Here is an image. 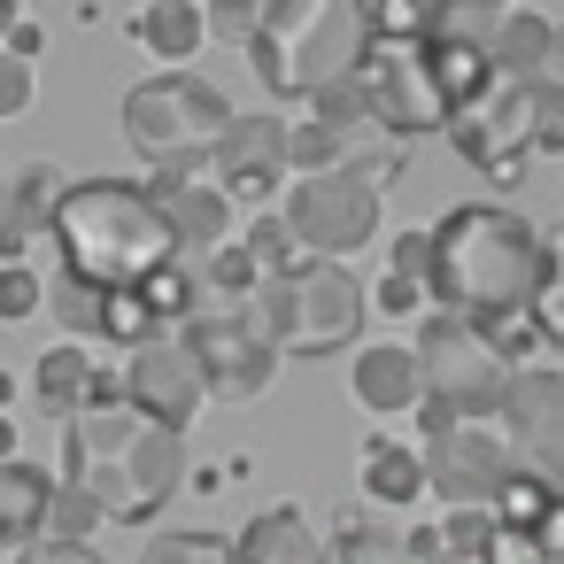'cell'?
Returning <instances> with one entry per match:
<instances>
[{
	"instance_id": "4dcf8cb0",
	"label": "cell",
	"mask_w": 564,
	"mask_h": 564,
	"mask_svg": "<svg viewBox=\"0 0 564 564\" xmlns=\"http://www.w3.org/2000/svg\"><path fill=\"white\" fill-rule=\"evenodd\" d=\"M441 533H448V549L471 556V564H487V556L502 549V518H495V510H441Z\"/></svg>"
},
{
	"instance_id": "3957f363",
	"label": "cell",
	"mask_w": 564,
	"mask_h": 564,
	"mask_svg": "<svg viewBox=\"0 0 564 564\" xmlns=\"http://www.w3.org/2000/svg\"><path fill=\"white\" fill-rule=\"evenodd\" d=\"M371 55H379L371 0H263V24L248 40V63L279 101H317L364 78Z\"/></svg>"
},
{
	"instance_id": "d590c367",
	"label": "cell",
	"mask_w": 564,
	"mask_h": 564,
	"mask_svg": "<svg viewBox=\"0 0 564 564\" xmlns=\"http://www.w3.org/2000/svg\"><path fill=\"white\" fill-rule=\"evenodd\" d=\"M32 94H40V78H32V63H24V55H9V47H0V124H9V117H24V109H32Z\"/></svg>"
},
{
	"instance_id": "484cf974",
	"label": "cell",
	"mask_w": 564,
	"mask_h": 564,
	"mask_svg": "<svg viewBox=\"0 0 564 564\" xmlns=\"http://www.w3.org/2000/svg\"><path fill=\"white\" fill-rule=\"evenodd\" d=\"M425 55H433V78H441V94H448V109L464 117L487 86H495V63L479 55V47H448V40H425Z\"/></svg>"
},
{
	"instance_id": "b9f144b4",
	"label": "cell",
	"mask_w": 564,
	"mask_h": 564,
	"mask_svg": "<svg viewBox=\"0 0 564 564\" xmlns=\"http://www.w3.org/2000/svg\"><path fill=\"white\" fill-rule=\"evenodd\" d=\"M17 564H101V556H94V541H32V549H17Z\"/></svg>"
},
{
	"instance_id": "7c38bea8",
	"label": "cell",
	"mask_w": 564,
	"mask_h": 564,
	"mask_svg": "<svg viewBox=\"0 0 564 564\" xmlns=\"http://www.w3.org/2000/svg\"><path fill=\"white\" fill-rule=\"evenodd\" d=\"M495 417H502L510 448L564 487V364H518Z\"/></svg>"
},
{
	"instance_id": "8d00e7d4",
	"label": "cell",
	"mask_w": 564,
	"mask_h": 564,
	"mask_svg": "<svg viewBox=\"0 0 564 564\" xmlns=\"http://www.w3.org/2000/svg\"><path fill=\"white\" fill-rule=\"evenodd\" d=\"M387 271H402V279H433V225H417V232H394V248H387Z\"/></svg>"
},
{
	"instance_id": "277c9868",
	"label": "cell",
	"mask_w": 564,
	"mask_h": 564,
	"mask_svg": "<svg viewBox=\"0 0 564 564\" xmlns=\"http://www.w3.org/2000/svg\"><path fill=\"white\" fill-rule=\"evenodd\" d=\"M232 117L240 109L194 70H155L124 94V140L155 171V186H194L202 171H217V140L232 132Z\"/></svg>"
},
{
	"instance_id": "83f0119b",
	"label": "cell",
	"mask_w": 564,
	"mask_h": 564,
	"mask_svg": "<svg viewBox=\"0 0 564 564\" xmlns=\"http://www.w3.org/2000/svg\"><path fill=\"white\" fill-rule=\"evenodd\" d=\"M325 541H333V564H402V541H387L364 510H340V525Z\"/></svg>"
},
{
	"instance_id": "836d02e7",
	"label": "cell",
	"mask_w": 564,
	"mask_h": 564,
	"mask_svg": "<svg viewBox=\"0 0 564 564\" xmlns=\"http://www.w3.org/2000/svg\"><path fill=\"white\" fill-rule=\"evenodd\" d=\"M148 564H232V541L225 533H163L148 549Z\"/></svg>"
},
{
	"instance_id": "9c48e42d",
	"label": "cell",
	"mask_w": 564,
	"mask_h": 564,
	"mask_svg": "<svg viewBox=\"0 0 564 564\" xmlns=\"http://www.w3.org/2000/svg\"><path fill=\"white\" fill-rule=\"evenodd\" d=\"M518 471H525V456L510 448L502 425L464 417V425H448L441 441H425V487L441 495V510H495Z\"/></svg>"
},
{
	"instance_id": "5bb4252c",
	"label": "cell",
	"mask_w": 564,
	"mask_h": 564,
	"mask_svg": "<svg viewBox=\"0 0 564 564\" xmlns=\"http://www.w3.org/2000/svg\"><path fill=\"white\" fill-rule=\"evenodd\" d=\"M232 202H248V209H263L271 194H286V117H271V109H248V117H232V132L217 140V171H209Z\"/></svg>"
},
{
	"instance_id": "e0dca14e",
	"label": "cell",
	"mask_w": 564,
	"mask_h": 564,
	"mask_svg": "<svg viewBox=\"0 0 564 564\" xmlns=\"http://www.w3.org/2000/svg\"><path fill=\"white\" fill-rule=\"evenodd\" d=\"M148 194L163 202V217H171V232H178V248H186V256H209V248H225V240H232L240 202H232L217 178H194V186H148Z\"/></svg>"
},
{
	"instance_id": "cb8c5ba5",
	"label": "cell",
	"mask_w": 564,
	"mask_h": 564,
	"mask_svg": "<svg viewBox=\"0 0 564 564\" xmlns=\"http://www.w3.org/2000/svg\"><path fill=\"white\" fill-rule=\"evenodd\" d=\"M518 9V0H425V40H448V47H495L502 17Z\"/></svg>"
},
{
	"instance_id": "f6af8a7d",
	"label": "cell",
	"mask_w": 564,
	"mask_h": 564,
	"mask_svg": "<svg viewBox=\"0 0 564 564\" xmlns=\"http://www.w3.org/2000/svg\"><path fill=\"white\" fill-rule=\"evenodd\" d=\"M17 456V425H9V410H0V464Z\"/></svg>"
},
{
	"instance_id": "7bdbcfd3",
	"label": "cell",
	"mask_w": 564,
	"mask_h": 564,
	"mask_svg": "<svg viewBox=\"0 0 564 564\" xmlns=\"http://www.w3.org/2000/svg\"><path fill=\"white\" fill-rule=\"evenodd\" d=\"M410 417H417V433H425V441H441V433H448V425H464V417H456V410H448V402H433V394H425V402H417V410H410Z\"/></svg>"
},
{
	"instance_id": "f35d334b",
	"label": "cell",
	"mask_w": 564,
	"mask_h": 564,
	"mask_svg": "<svg viewBox=\"0 0 564 564\" xmlns=\"http://www.w3.org/2000/svg\"><path fill=\"white\" fill-rule=\"evenodd\" d=\"M371 302H379L387 317H417V310H425L433 294H425V279H402V271H387V279L371 286Z\"/></svg>"
},
{
	"instance_id": "5b68a950",
	"label": "cell",
	"mask_w": 564,
	"mask_h": 564,
	"mask_svg": "<svg viewBox=\"0 0 564 564\" xmlns=\"http://www.w3.org/2000/svg\"><path fill=\"white\" fill-rule=\"evenodd\" d=\"M364 279L340 256H302L294 271H271L248 294V317L271 333L279 356H340L364 333Z\"/></svg>"
},
{
	"instance_id": "ac0fdd59",
	"label": "cell",
	"mask_w": 564,
	"mask_h": 564,
	"mask_svg": "<svg viewBox=\"0 0 564 564\" xmlns=\"http://www.w3.org/2000/svg\"><path fill=\"white\" fill-rule=\"evenodd\" d=\"M232 564H333V541L294 502H279V510L248 518V533H232Z\"/></svg>"
},
{
	"instance_id": "d6986e66",
	"label": "cell",
	"mask_w": 564,
	"mask_h": 564,
	"mask_svg": "<svg viewBox=\"0 0 564 564\" xmlns=\"http://www.w3.org/2000/svg\"><path fill=\"white\" fill-rule=\"evenodd\" d=\"M132 40L163 70H186L209 47V9H202V0H140V9H132Z\"/></svg>"
},
{
	"instance_id": "44dd1931",
	"label": "cell",
	"mask_w": 564,
	"mask_h": 564,
	"mask_svg": "<svg viewBox=\"0 0 564 564\" xmlns=\"http://www.w3.org/2000/svg\"><path fill=\"white\" fill-rule=\"evenodd\" d=\"M487 63H495L502 86H533V78H549V70H556V24H549L541 9H510L502 32H495V47H487Z\"/></svg>"
},
{
	"instance_id": "6da1fadb",
	"label": "cell",
	"mask_w": 564,
	"mask_h": 564,
	"mask_svg": "<svg viewBox=\"0 0 564 564\" xmlns=\"http://www.w3.org/2000/svg\"><path fill=\"white\" fill-rule=\"evenodd\" d=\"M549 279H556V240H541L502 202H456L433 225V279H425V294L448 317L510 333V325H525L541 310Z\"/></svg>"
},
{
	"instance_id": "4316f807",
	"label": "cell",
	"mask_w": 564,
	"mask_h": 564,
	"mask_svg": "<svg viewBox=\"0 0 564 564\" xmlns=\"http://www.w3.org/2000/svg\"><path fill=\"white\" fill-rule=\"evenodd\" d=\"M240 248L256 256V271H263V279L302 263V240H294V225H286L279 209H248V232H240Z\"/></svg>"
},
{
	"instance_id": "74e56055",
	"label": "cell",
	"mask_w": 564,
	"mask_h": 564,
	"mask_svg": "<svg viewBox=\"0 0 564 564\" xmlns=\"http://www.w3.org/2000/svg\"><path fill=\"white\" fill-rule=\"evenodd\" d=\"M379 40H425V0H371Z\"/></svg>"
},
{
	"instance_id": "2e32d148",
	"label": "cell",
	"mask_w": 564,
	"mask_h": 564,
	"mask_svg": "<svg viewBox=\"0 0 564 564\" xmlns=\"http://www.w3.org/2000/svg\"><path fill=\"white\" fill-rule=\"evenodd\" d=\"M348 394H356L364 410H379V417L417 410V402H425V364H417V348H402V340H371V348H356V364H348Z\"/></svg>"
},
{
	"instance_id": "7a4b0ae2",
	"label": "cell",
	"mask_w": 564,
	"mask_h": 564,
	"mask_svg": "<svg viewBox=\"0 0 564 564\" xmlns=\"http://www.w3.org/2000/svg\"><path fill=\"white\" fill-rule=\"evenodd\" d=\"M47 240H55L63 271L94 279L109 294L148 286L155 271H171L186 256L178 232H171V217H163V202L148 186H124V178H70L63 202H55Z\"/></svg>"
},
{
	"instance_id": "d6a6232c",
	"label": "cell",
	"mask_w": 564,
	"mask_h": 564,
	"mask_svg": "<svg viewBox=\"0 0 564 564\" xmlns=\"http://www.w3.org/2000/svg\"><path fill=\"white\" fill-rule=\"evenodd\" d=\"M47 310V279L24 271V263H0V325H24Z\"/></svg>"
},
{
	"instance_id": "1f68e13d",
	"label": "cell",
	"mask_w": 564,
	"mask_h": 564,
	"mask_svg": "<svg viewBox=\"0 0 564 564\" xmlns=\"http://www.w3.org/2000/svg\"><path fill=\"white\" fill-rule=\"evenodd\" d=\"M533 155H564V78H533Z\"/></svg>"
},
{
	"instance_id": "ab89813d",
	"label": "cell",
	"mask_w": 564,
	"mask_h": 564,
	"mask_svg": "<svg viewBox=\"0 0 564 564\" xmlns=\"http://www.w3.org/2000/svg\"><path fill=\"white\" fill-rule=\"evenodd\" d=\"M402 564H471V556H456L441 525H410L402 533Z\"/></svg>"
},
{
	"instance_id": "f1b7e54d",
	"label": "cell",
	"mask_w": 564,
	"mask_h": 564,
	"mask_svg": "<svg viewBox=\"0 0 564 564\" xmlns=\"http://www.w3.org/2000/svg\"><path fill=\"white\" fill-rule=\"evenodd\" d=\"M495 556H502V564H564V487H556V502L541 510V525H533V533H502Z\"/></svg>"
},
{
	"instance_id": "7402d4cb",
	"label": "cell",
	"mask_w": 564,
	"mask_h": 564,
	"mask_svg": "<svg viewBox=\"0 0 564 564\" xmlns=\"http://www.w3.org/2000/svg\"><path fill=\"white\" fill-rule=\"evenodd\" d=\"M356 479H364V502L402 510V502L425 495V448H410V441H394V433H371L364 456H356Z\"/></svg>"
},
{
	"instance_id": "4fadbf2b",
	"label": "cell",
	"mask_w": 564,
	"mask_h": 564,
	"mask_svg": "<svg viewBox=\"0 0 564 564\" xmlns=\"http://www.w3.org/2000/svg\"><path fill=\"white\" fill-rule=\"evenodd\" d=\"M124 402H132L140 417L186 433V425L202 417V402H209V379H202V364L186 356V340L163 333V340L132 348V364H124Z\"/></svg>"
},
{
	"instance_id": "ffe728a7",
	"label": "cell",
	"mask_w": 564,
	"mask_h": 564,
	"mask_svg": "<svg viewBox=\"0 0 564 564\" xmlns=\"http://www.w3.org/2000/svg\"><path fill=\"white\" fill-rule=\"evenodd\" d=\"M55 487H63V479L40 471V464H24V456L0 464V549H32V541H47Z\"/></svg>"
},
{
	"instance_id": "ba28073f",
	"label": "cell",
	"mask_w": 564,
	"mask_h": 564,
	"mask_svg": "<svg viewBox=\"0 0 564 564\" xmlns=\"http://www.w3.org/2000/svg\"><path fill=\"white\" fill-rule=\"evenodd\" d=\"M178 340H186V356L202 364V379H209V402H256L271 379H279V348H271V333L248 317V310H194L186 325H178Z\"/></svg>"
},
{
	"instance_id": "e575fe53",
	"label": "cell",
	"mask_w": 564,
	"mask_h": 564,
	"mask_svg": "<svg viewBox=\"0 0 564 564\" xmlns=\"http://www.w3.org/2000/svg\"><path fill=\"white\" fill-rule=\"evenodd\" d=\"M202 9H209V40H225V47H248L263 24V0H202Z\"/></svg>"
},
{
	"instance_id": "9a60e30c",
	"label": "cell",
	"mask_w": 564,
	"mask_h": 564,
	"mask_svg": "<svg viewBox=\"0 0 564 564\" xmlns=\"http://www.w3.org/2000/svg\"><path fill=\"white\" fill-rule=\"evenodd\" d=\"M55 202H63V171L55 163H24V171L0 178V263H24V248L47 240Z\"/></svg>"
},
{
	"instance_id": "603a6c76",
	"label": "cell",
	"mask_w": 564,
	"mask_h": 564,
	"mask_svg": "<svg viewBox=\"0 0 564 564\" xmlns=\"http://www.w3.org/2000/svg\"><path fill=\"white\" fill-rule=\"evenodd\" d=\"M94 371H101V364L86 356V340H55L47 356H32V394H40V410L70 425V417L94 402Z\"/></svg>"
},
{
	"instance_id": "52a82bcc",
	"label": "cell",
	"mask_w": 564,
	"mask_h": 564,
	"mask_svg": "<svg viewBox=\"0 0 564 564\" xmlns=\"http://www.w3.org/2000/svg\"><path fill=\"white\" fill-rule=\"evenodd\" d=\"M410 348H417V364H425V394H433V402H448L456 417H495V410H502L518 364H510V348H502L487 325L433 310Z\"/></svg>"
},
{
	"instance_id": "f546056e",
	"label": "cell",
	"mask_w": 564,
	"mask_h": 564,
	"mask_svg": "<svg viewBox=\"0 0 564 564\" xmlns=\"http://www.w3.org/2000/svg\"><path fill=\"white\" fill-rule=\"evenodd\" d=\"M101 525H109V510H101L86 487L63 479V487H55V510H47V541H94Z\"/></svg>"
},
{
	"instance_id": "8992f818",
	"label": "cell",
	"mask_w": 564,
	"mask_h": 564,
	"mask_svg": "<svg viewBox=\"0 0 564 564\" xmlns=\"http://www.w3.org/2000/svg\"><path fill=\"white\" fill-rule=\"evenodd\" d=\"M387 171H394V148L356 155V163H340V171L286 178L279 217L294 225L302 256H340V263H348V256L379 232V217H387Z\"/></svg>"
},
{
	"instance_id": "bcb514c9",
	"label": "cell",
	"mask_w": 564,
	"mask_h": 564,
	"mask_svg": "<svg viewBox=\"0 0 564 564\" xmlns=\"http://www.w3.org/2000/svg\"><path fill=\"white\" fill-rule=\"evenodd\" d=\"M9 402H17V379H9V371H0V410H9Z\"/></svg>"
},
{
	"instance_id": "30bf717a",
	"label": "cell",
	"mask_w": 564,
	"mask_h": 564,
	"mask_svg": "<svg viewBox=\"0 0 564 564\" xmlns=\"http://www.w3.org/2000/svg\"><path fill=\"white\" fill-rule=\"evenodd\" d=\"M364 86H371V117H379L387 140H417V132H448L456 124V109H448V94L433 78L425 40H379Z\"/></svg>"
},
{
	"instance_id": "d4e9b609",
	"label": "cell",
	"mask_w": 564,
	"mask_h": 564,
	"mask_svg": "<svg viewBox=\"0 0 564 564\" xmlns=\"http://www.w3.org/2000/svg\"><path fill=\"white\" fill-rule=\"evenodd\" d=\"M47 310L63 317L70 340H101V333H109V286H94V279H78V271H63V263H55V279H47Z\"/></svg>"
},
{
	"instance_id": "7dc6e473",
	"label": "cell",
	"mask_w": 564,
	"mask_h": 564,
	"mask_svg": "<svg viewBox=\"0 0 564 564\" xmlns=\"http://www.w3.org/2000/svg\"><path fill=\"white\" fill-rule=\"evenodd\" d=\"M556 78H564V24H556Z\"/></svg>"
},
{
	"instance_id": "8fae6325",
	"label": "cell",
	"mask_w": 564,
	"mask_h": 564,
	"mask_svg": "<svg viewBox=\"0 0 564 564\" xmlns=\"http://www.w3.org/2000/svg\"><path fill=\"white\" fill-rule=\"evenodd\" d=\"M448 140H456V155H464L471 171H487L495 186H510V178L525 171V155H533V94L495 78V86L448 124Z\"/></svg>"
},
{
	"instance_id": "60d3db41",
	"label": "cell",
	"mask_w": 564,
	"mask_h": 564,
	"mask_svg": "<svg viewBox=\"0 0 564 564\" xmlns=\"http://www.w3.org/2000/svg\"><path fill=\"white\" fill-rule=\"evenodd\" d=\"M533 317H541V340L564 356V232H556V279H549V294H541V310H533Z\"/></svg>"
},
{
	"instance_id": "ee69618b",
	"label": "cell",
	"mask_w": 564,
	"mask_h": 564,
	"mask_svg": "<svg viewBox=\"0 0 564 564\" xmlns=\"http://www.w3.org/2000/svg\"><path fill=\"white\" fill-rule=\"evenodd\" d=\"M0 47H9V55H24V63H32V55H40V47H47V32H40V24H32V17H24V24H17V32H9V40H0Z\"/></svg>"
}]
</instances>
